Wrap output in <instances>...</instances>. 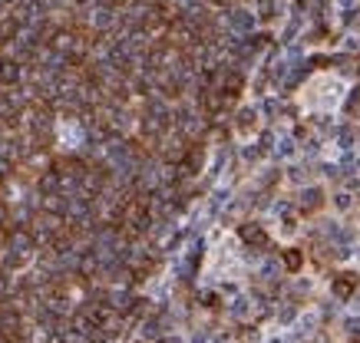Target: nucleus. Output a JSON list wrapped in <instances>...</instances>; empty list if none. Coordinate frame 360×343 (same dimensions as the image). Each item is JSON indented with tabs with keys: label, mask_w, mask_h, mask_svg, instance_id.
Here are the masks:
<instances>
[{
	"label": "nucleus",
	"mask_w": 360,
	"mask_h": 343,
	"mask_svg": "<svg viewBox=\"0 0 360 343\" xmlns=\"http://www.w3.org/2000/svg\"><path fill=\"white\" fill-rule=\"evenodd\" d=\"M311 327H314V317H304V320L297 323V333H311Z\"/></svg>",
	"instance_id": "obj_1"
}]
</instances>
